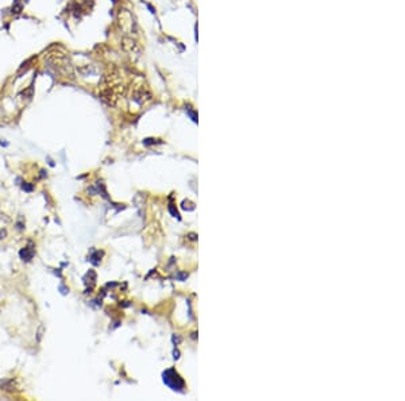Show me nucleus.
<instances>
[{
	"mask_svg": "<svg viewBox=\"0 0 405 401\" xmlns=\"http://www.w3.org/2000/svg\"><path fill=\"white\" fill-rule=\"evenodd\" d=\"M22 189L26 190V192H33V190H34V185H33V184H29V182H25L22 185Z\"/></svg>",
	"mask_w": 405,
	"mask_h": 401,
	"instance_id": "20e7f679",
	"label": "nucleus"
},
{
	"mask_svg": "<svg viewBox=\"0 0 405 401\" xmlns=\"http://www.w3.org/2000/svg\"><path fill=\"white\" fill-rule=\"evenodd\" d=\"M34 254H36V250H34L33 245H30V246L27 247H23L22 250L19 252V257H21L25 262H30V261L33 260Z\"/></svg>",
	"mask_w": 405,
	"mask_h": 401,
	"instance_id": "f03ea898",
	"label": "nucleus"
},
{
	"mask_svg": "<svg viewBox=\"0 0 405 401\" xmlns=\"http://www.w3.org/2000/svg\"><path fill=\"white\" fill-rule=\"evenodd\" d=\"M102 256H103V252H95V253H92V256H91V262H92V264H95V265H98L99 262H100V258H102Z\"/></svg>",
	"mask_w": 405,
	"mask_h": 401,
	"instance_id": "7ed1b4c3",
	"label": "nucleus"
},
{
	"mask_svg": "<svg viewBox=\"0 0 405 401\" xmlns=\"http://www.w3.org/2000/svg\"><path fill=\"white\" fill-rule=\"evenodd\" d=\"M162 377H164V382L173 390H181L184 388V385H185L183 378L180 377V374L174 369H168L166 371H164Z\"/></svg>",
	"mask_w": 405,
	"mask_h": 401,
	"instance_id": "f257e3e1",
	"label": "nucleus"
}]
</instances>
